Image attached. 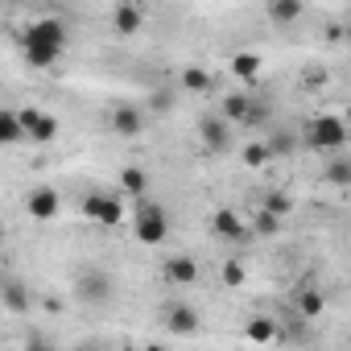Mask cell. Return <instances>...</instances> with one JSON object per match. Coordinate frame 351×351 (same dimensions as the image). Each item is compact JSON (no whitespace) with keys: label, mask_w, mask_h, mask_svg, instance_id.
<instances>
[{"label":"cell","mask_w":351,"mask_h":351,"mask_svg":"<svg viewBox=\"0 0 351 351\" xmlns=\"http://www.w3.org/2000/svg\"><path fill=\"white\" fill-rule=\"evenodd\" d=\"M66 21L62 17H38L29 29H25V62L34 71H50L62 50H66Z\"/></svg>","instance_id":"6da1fadb"},{"label":"cell","mask_w":351,"mask_h":351,"mask_svg":"<svg viewBox=\"0 0 351 351\" xmlns=\"http://www.w3.org/2000/svg\"><path fill=\"white\" fill-rule=\"evenodd\" d=\"M132 236H136L141 244H149V248L165 244V236H169V215H165V207L141 199V203H136V215H132Z\"/></svg>","instance_id":"7a4b0ae2"},{"label":"cell","mask_w":351,"mask_h":351,"mask_svg":"<svg viewBox=\"0 0 351 351\" xmlns=\"http://www.w3.org/2000/svg\"><path fill=\"white\" fill-rule=\"evenodd\" d=\"M306 141H310L314 149L330 153V149H339V145L347 141V124H343L339 116H314V120L306 124Z\"/></svg>","instance_id":"3957f363"},{"label":"cell","mask_w":351,"mask_h":351,"mask_svg":"<svg viewBox=\"0 0 351 351\" xmlns=\"http://www.w3.org/2000/svg\"><path fill=\"white\" fill-rule=\"evenodd\" d=\"M83 215L95 219L99 228H116V223H124V199L120 195H87Z\"/></svg>","instance_id":"277c9868"},{"label":"cell","mask_w":351,"mask_h":351,"mask_svg":"<svg viewBox=\"0 0 351 351\" xmlns=\"http://www.w3.org/2000/svg\"><path fill=\"white\" fill-rule=\"evenodd\" d=\"M75 293H79L83 302H91V306H104V302L112 298V277H108L104 269H83L79 281H75Z\"/></svg>","instance_id":"5b68a950"},{"label":"cell","mask_w":351,"mask_h":351,"mask_svg":"<svg viewBox=\"0 0 351 351\" xmlns=\"http://www.w3.org/2000/svg\"><path fill=\"white\" fill-rule=\"evenodd\" d=\"M165 330H169V335L191 339V335H199V330H203V314H199L195 306H186V302H173V306L165 310Z\"/></svg>","instance_id":"8992f818"},{"label":"cell","mask_w":351,"mask_h":351,"mask_svg":"<svg viewBox=\"0 0 351 351\" xmlns=\"http://www.w3.org/2000/svg\"><path fill=\"white\" fill-rule=\"evenodd\" d=\"M25 211H29L38 223H50V219H58L62 199H58V191H54V186H34V191L25 195Z\"/></svg>","instance_id":"52a82bcc"},{"label":"cell","mask_w":351,"mask_h":351,"mask_svg":"<svg viewBox=\"0 0 351 351\" xmlns=\"http://www.w3.org/2000/svg\"><path fill=\"white\" fill-rule=\"evenodd\" d=\"M199 141H203L207 153H223V149H232V124L223 116H203L199 120Z\"/></svg>","instance_id":"ba28073f"},{"label":"cell","mask_w":351,"mask_h":351,"mask_svg":"<svg viewBox=\"0 0 351 351\" xmlns=\"http://www.w3.org/2000/svg\"><path fill=\"white\" fill-rule=\"evenodd\" d=\"M112 132L124 136V141H136L145 132V112L136 104H116L112 108Z\"/></svg>","instance_id":"9c48e42d"},{"label":"cell","mask_w":351,"mask_h":351,"mask_svg":"<svg viewBox=\"0 0 351 351\" xmlns=\"http://www.w3.org/2000/svg\"><path fill=\"white\" fill-rule=\"evenodd\" d=\"M161 273H165V281H169V285H182V289L199 281V265H195L186 252H178V256H165Z\"/></svg>","instance_id":"30bf717a"},{"label":"cell","mask_w":351,"mask_h":351,"mask_svg":"<svg viewBox=\"0 0 351 351\" xmlns=\"http://www.w3.org/2000/svg\"><path fill=\"white\" fill-rule=\"evenodd\" d=\"M21 120H25V132L38 141V145H50L54 136H58V120L50 116V112H38V108H25L21 112Z\"/></svg>","instance_id":"8fae6325"},{"label":"cell","mask_w":351,"mask_h":351,"mask_svg":"<svg viewBox=\"0 0 351 351\" xmlns=\"http://www.w3.org/2000/svg\"><path fill=\"white\" fill-rule=\"evenodd\" d=\"M211 232H215L219 240H232V244H244V240H248V228H244V219H240L236 211H228V207L211 215Z\"/></svg>","instance_id":"7c38bea8"},{"label":"cell","mask_w":351,"mask_h":351,"mask_svg":"<svg viewBox=\"0 0 351 351\" xmlns=\"http://www.w3.org/2000/svg\"><path fill=\"white\" fill-rule=\"evenodd\" d=\"M0 298H5V310H9V314H25V310L34 306L29 285L17 281V277H5V289H0Z\"/></svg>","instance_id":"4fadbf2b"},{"label":"cell","mask_w":351,"mask_h":351,"mask_svg":"<svg viewBox=\"0 0 351 351\" xmlns=\"http://www.w3.org/2000/svg\"><path fill=\"white\" fill-rule=\"evenodd\" d=\"M265 13H269L273 25H298L306 17V5H302V0H269Z\"/></svg>","instance_id":"5bb4252c"},{"label":"cell","mask_w":351,"mask_h":351,"mask_svg":"<svg viewBox=\"0 0 351 351\" xmlns=\"http://www.w3.org/2000/svg\"><path fill=\"white\" fill-rule=\"evenodd\" d=\"M141 25H145V13H141V5H116L112 9V29L116 34H141Z\"/></svg>","instance_id":"9a60e30c"},{"label":"cell","mask_w":351,"mask_h":351,"mask_svg":"<svg viewBox=\"0 0 351 351\" xmlns=\"http://www.w3.org/2000/svg\"><path fill=\"white\" fill-rule=\"evenodd\" d=\"M248 112H252V95H244V91H236L219 104V116L228 124H248Z\"/></svg>","instance_id":"2e32d148"},{"label":"cell","mask_w":351,"mask_h":351,"mask_svg":"<svg viewBox=\"0 0 351 351\" xmlns=\"http://www.w3.org/2000/svg\"><path fill=\"white\" fill-rule=\"evenodd\" d=\"M293 306H298V314H302V318H318V314L326 310V298H322L314 285H302V289L293 293Z\"/></svg>","instance_id":"e0dca14e"},{"label":"cell","mask_w":351,"mask_h":351,"mask_svg":"<svg viewBox=\"0 0 351 351\" xmlns=\"http://www.w3.org/2000/svg\"><path fill=\"white\" fill-rule=\"evenodd\" d=\"M25 136H29V132H25L21 112H13V108L0 112V141H5V145H17V141H25Z\"/></svg>","instance_id":"ac0fdd59"},{"label":"cell","mask_w":351,"mask_h":351,"mask_svg":"<svg viewBox=\"0 0 351 351\" xmlns=\"http://www.w3.org/2000/svg\"><path fill=\"white\" fill-rule=\"evenodd\" d=\"M145 186H149V178H145V169H136V165H124L120 169V191L128 195V199H145Z\"/></svg>","instance_id":"d6986e66"},{"label":"cell","mask_w":351,"mask_h":351,"mask_svg":"<svg viewBox=\"0 0 351 351\" xmlns=\"http://www.w3.org/2000/svg\"><path fill=\"white\" fill-rule=\"evenodd\" d=\"M261 66H265V58H261V54H252V50L232 54V75H236V79H256V75H261Z\"/></svg>","instance_id":"ffe728a7"},{"label":"cell","mask_w":351,"mask_h":351,"mask_svg":"<svg viewBox=\"0 0 351 351\" xmlns=\"http://www.w3.org/2000/svg\"><path fill=\"white\" fill-rule=\"evenodd\" d=\"M211 83H215V79H211L207 66H182V87H186L191 95H207Z\"/></svg>","instance_id":"44dd1931"},{"label":"cell","mask_w":351,"mask_h":351,"mask_svg":"<svg viewBox=\"0 0 351 351\" xmlns=\"http://www.w3.org/2000/svg\"><path fill=\"white\" fill-rule=\"evenodd\" d=\"M244 335H248L252 343H273V339H277V322H273V318H265V314H256V318H248Z\"/></svg>","instance_id":"7402d4cb"},{"label":"cell","mask_w":351,"mask_h":351,"mask_svg":"<svg viewBox=\"0 0 351 351\" xmlns=\"http://www.w3.org/2000/svg\"><path fill=\"white\" fill-rule=\"evenodd\" d=\"M322 178H326L330 186H351V161H347V157H330L326 169H322Z\"/></svg>","instance_id":"603a6c76"},{"label":"cell","mask_w":351,"mask_h":351,"mask_svg":"<svg viewBox=\"0 0 351 351\" xmlns=\"http://www.w3.org/2000/svg\"><path fill=\"white\" fill-rule=\"evenodd\" d=\"M269 157H273V149H269L265 141H252V145L244 149V165H252V169H261V165H269Z\"/></svg>","instance_id":"cb8c5ba5"},{"label":"cell","mask_w":351,"mask_h":351,"mask_svg":"<svg viewBox=\"0 0 351 351\" xmlns=\"http://www.w3.org/2000/svg\"><path fill=\"white\" fill-rule=\"evenodd\" d=\"M265 211L281 219V215H289V211H293V203H289V195H281V191H269V195H265Z\"/></svg>","instance_id":"d4e9b609"},{"label":"cell","mask_w":351,"mask_h":351,"mask_svg":"<svg viewBox=\"0 0 351 351\" xmlns=\"http://www.w3.org/2000/svg\"><path fill=\"white\" fill-rule=\"evenodd\" d=\"M252 232H256V236H277V232H281V219H277V215H269V211L261 207V211H256V219H252Z\"/></svg>","instance_id":"484cf974"},{"label":"cell","mask_w":351,"mask_h":351,"mask_svg":"<svg viewBox=\"0 0 351 351\" xmlns=\"http://www.w3.org/2000/svg\"><path fill=\"white\" fill-rule=\"evenodd\" d=\"M269 112H273V104H269V95H261V99H252V112H248V128H252V124H265V120H269Z\"/></svg>","instance_id":"4316f807"},{"label":"cell","mask_w":351,"mask_h":351,"mask_svg":"<svg viewBox=\"0 0 351 351\" xmlns=\"http://www.w3.org/2000/svg\"><path fill=\"white\" fill-rule=\"evenodd\" d=\"M219 277H223V285H244V265H236V261H228V265L219 269Z\"/></svg>","instance_id":"83f0119b"},{"label":"cell","mask_w":351,"mask_h":351,"mask_svg":"<svg viewBox=\"0 0 351 351\" xmlns=\"http://www.w3.org/2000/svg\"><path fill=\"white\" fill-rule=\"evenodd\" d=\"M149 108H157V112H169V108H173L169 91H153V95H149Z\"/></svg>","instance_id":"f1b7e54d"},{"label":"cell","mask_w":351,"mask_h":351,"mask_svg":"<svg viewBox=\"0 0 351 351\" xmlns=\"http://www.w3.org/2000/svg\"><path fill=\"white\" fill-rule=\"evenodd\" d=\"M25 351H54V347H50V343H46L42 335H29V343H25Z\"/></svg>","instance_id":"f546056e"},{"label":"cell","mask_w":351,"mask_h":351,"mask_svg":"<svg viewBox=\"0 0 351 351\" xmlns=\"http://www.w3.org/2000/svg\"><path fill=\"white\" fill-rule=\"evenodd\" d=\"M326 42H343V21H330L326 25Z\"/></svg>","instance_id":"4dcf8cb0"},{"label":"cell","mask_w":351,"mask_h":351,"mask_svg":"<svg viewBox=\"0 0 351 351\" xmlns=\"http://www.w3.org/2000/svg\"><path fill=\"white\" fill-rule=\"evenodd\" d=\"M306 83H310V87H318V83H326V75H322V71H310V75H306Z\"/></svg>","instance_id":"1f68e13d"},{"label":"cell","mask_w":351,"mask_h":351,"mask_svg":"<svg viewBox=\"0 0 351 351\" xmlns=\"http://www.w3.org/2000/svg\"><path fill=\"white\" fill-rule=\"evenodd\" d=\"M343 42H351V17L343 21Z\"/></svg>","instance_id":"d6a6232c"},{"label":"cell","mask_w":351,"mask_h":351,"mask_svg":"<svg viewBox=\"0 0 351 351\" xmlns=\"http://www.w3.org/2000/svg\"><path fill=\"white\" fill-rule=\"evenodd\" d=\"M141 351H165V347H161V343H145Z\"/></svg>","instance_id":"836d02e7"},{"label":"cell","mask_w":351,"mask_h":351,"mask_svg":"<svg viewBox=\"0 0 351 351\" xmlns=\"http://www.w3.org/2000/svg\"><path fill=\"white\" fill-rule=\"evenodd\" d=\"M71 351H91V347H71Z\"/></svg>","instance_id":"e575fe53"}]
</instances>
